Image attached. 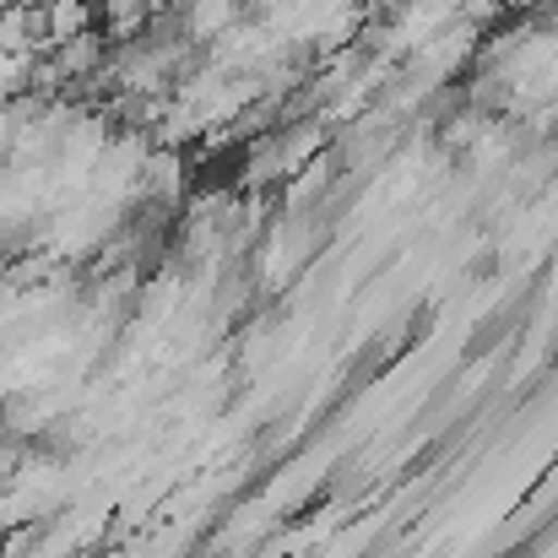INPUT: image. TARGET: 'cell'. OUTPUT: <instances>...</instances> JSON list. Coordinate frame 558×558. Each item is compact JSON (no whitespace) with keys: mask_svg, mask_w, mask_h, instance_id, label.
Wrapping results in <instances>:
<instances>
[{"mask_svg":"<svg viewBox=\"0 0 558 558\" xmlns=\"http://www.w3.org/2000/svg\"><path fill=\"white\" fill-rule=\"evenodd\" d=\"M239 0H185V27L190 38H222L233 22Z\"/></svg>","mask_w":558,"mask_h":558,"instance_id":"obj_1","label":"cell"},{"mask_svg":"<svg viewBox=\"0 0 558 558\" xmlns=\"http://www.w3.org/2000/svg\"><path fill=\"white\" fill-rule=\"evenodd\" d=\"M521 5H543V0H521Z\"/></svg>","mask_w":558,"mask_h":558,"instance_id":"obj_2","label":"cell"}]
</instances>
